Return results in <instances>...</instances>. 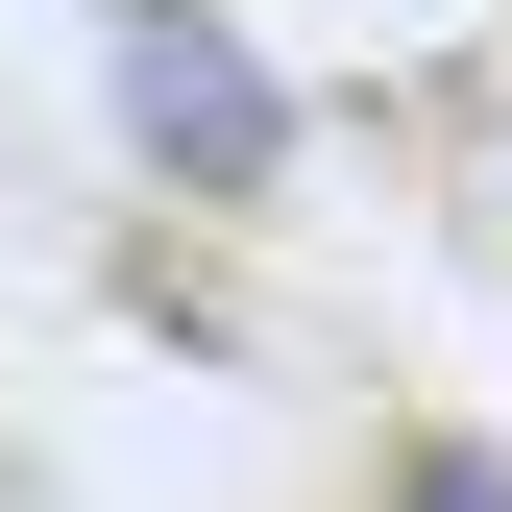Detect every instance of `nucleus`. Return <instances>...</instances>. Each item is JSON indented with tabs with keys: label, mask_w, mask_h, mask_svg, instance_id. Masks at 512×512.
Listing matches in <instances>:
<instances>
[{
	"label": "nucleus",
	"mask_w": 512,
	"mask_h": 512,
	"mask_svg": "<svg viewBox=\"0 0 512 512\" xmlns=\"http://www.w3.org/2000/svg\"><path fill=\"white\" fill-rule=\"evenodd\" d=\"M122 122H147V171H196V196H269L293 171V98L244 74L220 0H122Z\"/></svg>",
	"instance_id": "nucleus-1"
},
{
	"label": "nucleus",
	"mask_w": 512,
	"mask_h": 512,
	"mask_svg": "<svg viewBox=\"0 0 512 512\" xmlns=\"http://www.w3.org/2000/svg\"><path fill=\"white\" fill-rule=\"evenodd\" d=\"M391 512H512V464H488V439H415V464H391Z\"/></svg>",
	"instance_id": "nucleus-2"
}]
</instances>
